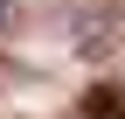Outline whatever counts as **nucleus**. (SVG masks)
<instances>
[{
  "label": "nucleus",
  "instance_id": "1",
  "mask_svg": "<svg viewBox=\"0 0 125 119\" xmlns=\"http://www.w3.org/2000/svg\"><path fill=\"white\" fill-rule=\"evenodd\" d=\"M118 35H125L118 14H97V7H90L83 21H76V49H83V56H111V49H118Z\"/></svg>",
  "mask_w": 125,
  "mask_h": 119
},
{
  "label": "nucleus",
  "instance_id": "2",
  "mask_svg": "<svg viewBox=\"0 0 125 119\" xmlns=\"http://www.w3.org/2000/svg\"><path fill=\"white\" fill-rule=\"evenodd\" d=\"M76 119H125V84H90Z\"/></svg>",
  "mask_w": 125,
  "mask_h": 119
}]
</instances>
